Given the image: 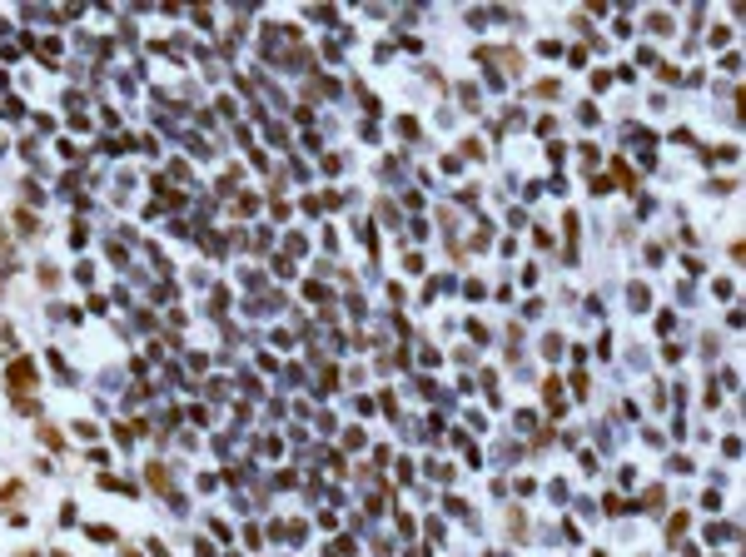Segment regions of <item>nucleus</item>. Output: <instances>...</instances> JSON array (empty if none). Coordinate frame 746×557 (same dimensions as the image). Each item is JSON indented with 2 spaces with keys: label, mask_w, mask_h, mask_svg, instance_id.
Instances as JSON below:
<instances>
[{
  "label": "nucleus",
  "mask_w": 746,
  "mask_h": 557,
  "mask_svg": "<svg viewBox=\"0 0 746 557\" xmlns=\"http://www.w3.org/2000/svg\"><path fill=\"white\" fill-rule=\"evenodd\" d=\"M10 383H15V389H25V383H30V363H15V369H10Z\"/></svg>",
  "instance_id": "f257e3e1"
}]
</instances>
